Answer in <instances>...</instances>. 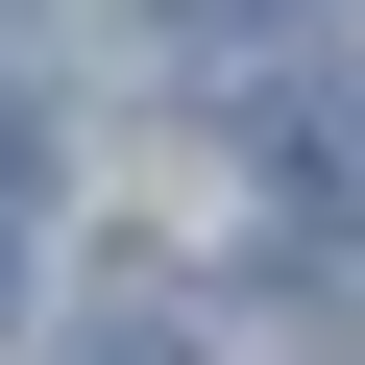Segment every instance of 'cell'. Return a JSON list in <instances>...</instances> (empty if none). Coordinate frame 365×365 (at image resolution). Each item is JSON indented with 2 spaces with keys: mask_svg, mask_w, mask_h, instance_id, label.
<instances>
[{
  "mask_svg": "<svg viewBox=\"0 0 365 365\" xmlns=\"http://www.w3.org/2000/svg\"><path fill=\"white\" fill-rule=\"evenodd\" d=\"M268 170H292L317 244H365V73H292V98H268Z\"/></svg>",
  "mask_w": 365,
  "mask_h": 365,
  "instance_id": "6da1fadb",
  "label": "cell"
},
{
  "mask_svg": "<svg viewBox=\"0 0 365 365\" xmlns=\"http://www.w3.org/2000/svg\"><path fill=\"white\" fill-rule=\"evenodd\" d=\"M73 365H195V341H170V292H98V317H73Z\"/></svg>",
  "mask_w": 365,
  "mask_h": 365,
  "instance_id": "7a4b0ae2",
  "label": "cell"
},
{
  "mask_svg": "<svg viewBox=\"0 0 365 365\" xmlns=\"http://www.w3.org/2000/svg\"><path fill=\"white\" fill-rule=\"evenodd\" d=\"M195 25H220V49H268V25H341V0H195Z\"/></svg>",
  "mask_w": 365,
  "mask_h": 365,
  "instance_id": "3957f363",
  "label": "cell"
},
{
  "mask_svg": "<svg viewBox=\"0 0 365 365\" xmlns=\"http://www.w3.org/2000/svg\"><path fill=\"white\" fill-rule=\"evenodd\" d=\"M0 292H25V244H0Z\"/></svg>",
  "mask_w": 365,
  "mask_h": 365,
  "instance_id": "277c9868",
  "label": "cell"
}]
</instances>
